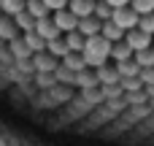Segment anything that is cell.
<instances>
[{"instance_id":"10","label":"cell","mask_w":154,"mask_h":146,"mask_svg":"<svg viewBox=\"0 0 154 146\" xmlns=\"http://www.w3.org/2000/svg\"><path fill=\"white\" fill-rule=\"evenodd\" d=\"M111 14H114V8H111V5H106L103 0H95V8H92V16H95V19L100 22V24H103V22H108V19H111Z\"/></svg>"},{"instance_id":"9","label":"cell","mask_w":154,"mask_h":146,"mask_svg":"<svg viewBox=\"0 0 154 146\" xmlns=\"http://www.w3.org/2000/svg\"><path fill=\"white\" fill-rule=\"evenodd\" d=\"M24 11H27L35 22L43 19V16H49V11H46V5H43L41 0H27V3H24Z\"/></svg>"},{"instance_id":"14","label":"cell","mask_w":154,"mask_h":146,"mask_svg":"<svg viewBox=\"0 0 154 146\" xmlns=\"http://www.w3.org/2000/svg\"><path fill=\"white\" fill-rule=\"evenodd\" d=\"M106 5H111V8H127L130 5V0H103Z\"/></svg>"},{"instance_id":"6","label":"cell","mask_w":154,"mask_h":146,"mask_svg":"<svg viewBox=\"0 0 154 146\" xmlns=\"http://www.w3.org/2000/svg\"><path fill=\"white\" fill-rule=\"evenodd\" d=\"M92 8H95V0H68V11H70L76 19L92 16Z\"/></svg>"},{"instance_id":"13","label":"cell","mask_w":154,"mask_h":146,"mask_svg":"<svg viewBox=\"0 0 154 146\" xmlns=\"http://www.w3.org/2000/svg\"><path fill=\"white\" fill-rule=\"evenodd\" d=\"M43 5H46V11H49V16L54 14V11H62V8H68V0H41Z\"/></svg>"},{"instance_id":"4","label":"cell","mask_w":154,"mask_h":146,"mask_svg":"<svg viewBox=\"0 0 154 146\" xmlns=\"http://www.w3.org/2000/svg\"><path fill=\"white\" fill-rule=\"evenodd\" d=\"M51 22H54V27L60 30V35H65V33H73L76 30V24H79V19L68 11V8H62V11H54L51 14Z\"/></svg>"},{"instance_id":"5","label":"cell","mask_w":154,"mask_h":146,"mask_svg":"<svg viewBox=\"0 0 154 146\" xmlns=\"http://www.w3.org/2000/svg\"><path fill=\"white\" fill-rule=\"evenodd\" d=\"M76 33L87 41V38H95V35H100V22L95 19V16H87V19H79V24H76Z\"/></svg>"},{"instance_id":"12","label":"cell","mask_w":154,"mask_h":146,"mask_svg":"<svg viewBox=\"0 0 154 146\" xmlns=\"http://www.w3.org/2000/svg\"><path fill=\"white\" fill-rule=\"evenodd\" d=\"M138 30L154 38V14H146V16H138Z\"/></svg>"},{"instance_id":"3","label":"cell","mask_w":154,"mask_h":146,"mask_svg":"<svg viewBox=\"0 0 154 146\" xmlns=\"http://www.w3.org/2000/svg\"><path fill=\"white\" fill-rule=\"evenodd\" d=\"M32 33L43 41V43H49V41H57V38H62L60 35V30L54 27V22H51V16H43V19H38L35 24H32Z\"/></svg>"},{"instance_id":"8","label":"cell","mask_w":154,"mask_h":146,"mask_svg":"<svg viewBox=\"0 0 154 146\" xmlns=\"http://www.w3.org/2000/svg\"><path fill=\"white\" fill-rule=\"evenodd\" d=\"M19 11H24V3H22V0H0V14H3V16L14 19Z\"/></svg>"},{"instance_id":"2","label":"cell","mask_w":154,"mask_h":146,"mask_svg":"<svg viewBox=\"0 0 154 146\" xmlns=\"http://www.w3.org/2000/svg\"><path fill=\"white\" fill-rule=\"evenodd\" d=\"M125 43H127V49H130V51H133V57H135L138 51H146V49H152L154 38H152V35H146V33H141V30L135 27V30L125 33Z\"/></svg>"},{"instance_id":"11","label":"cell","mask_w":154,"mask_h":146,"mask_svg":"<svg viewBox=\"0 0 154 146\" xmlns=\"http://www.w3.org/2000/svg\"><path fill=\"white\" fill-rule=\"evenodd\" d=\"M130 8L138 16H146V14H154V0H130Z\"/></svg>"},{"instance_id":"7","label":"cell","mask_w":154,"mask_h":146,"mask_svg":"<svg viewBox=\"0 0 154 146\" xmlns=\"http://www.w3.org/2000/svg\"><path fill=\"white\" fill-rule=\"evenodd\" d=\"M62 43H65V51L68 54H81V49H84V38L73 30V33H65L62 35Z\"/></svg>"},{"instance_id":"1","label":"cell","mask_w":154,"mask_h":146,"mask_svg":"<svg viewBox=\"0 0 154 146\" xmlns=\"http://www.w3.org/2000/svg\"><path fill=\"white\" fill-rule=\"evenodd\" d=\"M111 22H114L122 33H130V30H135V27H138V14H135L130 5H127V8H114Z\"/></svg>"},{"instance_id":"15","label":"cell","mask_w":154,"mask_h":146,"mask_svg":"<svg viewBox=\"0 0 154 146\" xmlns=\"http://www.w3.org/2000/svg\"><path fill=\"white\" fill-rule=\"evenodd\" d=\"M22 3H27V0H22Z\"/></svg>"}]
</instances>
